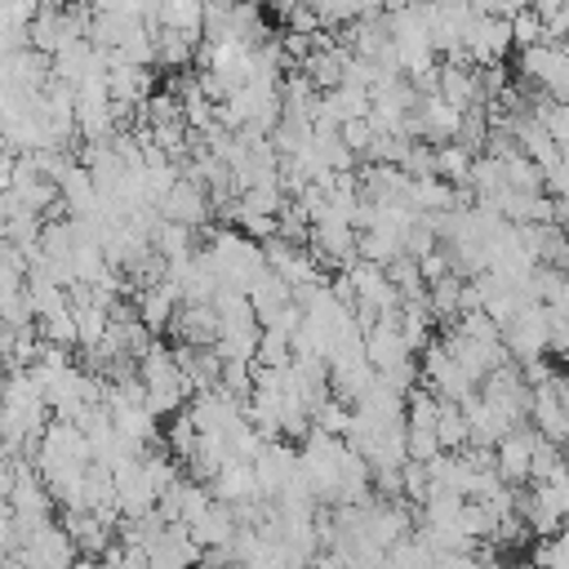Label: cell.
<instances>
[{"instance_id":"obj_1","label":"cell","mask_w":569,"mask_h":569,"mask_svg":"<svg viewBox=\"0 0 569 569\" xmlns=\"http://www.w3.org/2000/svg\"><path fill=\"white\" fill-rule=\"evenodd\" d=\"M138 378H142V391H147V405H151L156 418L182 413L191 405V396H196L187 373H182V365H178V356H173V347H164V342H151L138 356Z\"/></svg>"},{"instance_id":"obj_2","label":"cell","mask_w":569,"mask_h":569,"mask_svg":"<svg viewBox=\"0 0 569 569\" xmlns=\"http://www.w3.org/2000/svg\"><path fill=\"white\" fill-rule=\"evenodd\" d=\"M204 253H209L218 280L231 284V289H244V293L267 271V249L258 240H249L244 231H236V227H209V249Z\"/></svg>"},{"instance_id":"obj_3","label":"cell","mask_w":569,"mask_h":569,"mask_svg":"<svg viewBox=\"0 0 569 569\" xmlns=\"http://www.w3.org/2000/svg\"><path fill=\"white\" fill-rule=\"evenodd\" d=\"M418 373H422V387H431L440 400L471 405V400L480 396V382H471V378L462 373V365L449 356V347H445L440 338H431V342L422 347V365H418Z\"/></svg>"},{"instance_id":"obj_4","label":"cell","mask_w":569,"mask_h":569,"mask_svg":"<svg viewBox=\"0 0 569 569\" xmlns=\"http://www.w3.org/2000/svg\"><path fill=\"white\" fill-rule=\"evenodd\" d=\"M502 347H507V356H516L520 365L542 360V356L551 351V311H547L542 302L516 311V316L502 325Z\"/></svg>"},{"instance_id":"obj_5","label":"cell","mask_w":569,"mask_h":569,"mask_svg":"<svg viewBox=\"0 0 569 569\" xmlns=\"http://www.w3.org/2000/svg\"><path fill=\"white\" fill-rule=\"evenodd\" d=\"M373 382H378V369H373L369 356H365V338L351 342V347H342L338 356H329V391H333L338 400L356 405Z\"/></svg>"},{"instance_id":"obj_6","label":"cell","mask_w":569,"mask_h":569,"mask_svg":"<svg viewBox=\"0 0 569 569\" xmlns=\"http://www.w3.org/2000/svg\"><path fill=\"white\" fill-rule=\"evenodd\" d=\"M511 18H493V13H476L471 27H467V62L471 67H502L507 49H511Z\"/></svg>"},{"instance_id":"obj_7","label":"cell","mask_w":569,"mask_h":569,"mask_svg":"<svg viewBox=\"0 0 569 569\" xmlns=\"http://www.w3.org/2000/svg\"><path fill=\"white\" fill-rule=\"evenodd\" d=\"M542 445V436H538V427L533 422H520V427H511L498 445H493V467H498V476L507 480V485H525L529 480V467H533V449Z\"/></svg>"},{"instance_id":"obj_8","label":"cell","mask_w":569,"mask_h":569,"mask_svg":"<svg viewBox=\"0 0 569 569\" xmlns=\"http://www.w3.org/2000/svg\"><path fill=\"white\" fill-rule=\"evenodd\" d=\"M253 471H258V485H262V498H267V502L280 498L289 485L302 480V471H298V449L284 445V440H267V445L258 449V458H253Z\"/></svg>"},{"instance_id":"obj_9","label":"cell","mask_w":569,"mask_h":569,"mask_svg":"<svg viewBox=\"0 0 569 569\" xmlns=\"http://www.w3.org/2000/svg\"><path fill=\"white\" fill-rule=\"evenodd\" d=\"M133 307H138V320L151 329V338H156V333H169V325H173V316H178V307H182V289L164 276V280H156V284L133 289Z\"/></svg>"},{"instance_id":"obj_10","label":"cell","mask_w":569,"mask_h":569,"mask_svg":"<svg viewBox=\"0 0 569 569\" xmlns=\"http://www.w3.org/2000/svg\"><path fill=\"white\" fill-rule=\"evenodd\" d=\"M209 213H213V204H209V187H204V182H191V178L178 173V182H173L169 196L160 200V218L182 222V227H204Z\"/></svg>"},{"instance_id":"obj_11","label":"cell","mask_w":569,"mask_h":569,"mask_svg":"<svg viewBox=\"0 0 569 569\" xmlns=\"http://www.w3.org/2000/svg\"><path fill=\"white\" fill-rule=\"evenodd\" d=\"M436 98H445L453 111H471V107H485L480 67H471V62H445V67L436 71Z\"/></svg>"},{"instance_id":"obj_12","label":"cell","mask_w":569,"mask_h":569,"mask_svg":"<svg viewBox=\"0 0 569 569\" xmlns=\"http://www.w3.org/2000/svg\"><path fill=\"white\" fill-rule=\"evenodd\" d=\"M218 333H222V320L213 302H182L169 325V338H178V347H218Z\"/></svg>"},{"instance_id":"obj_13","label":"cell","mask_w":569,"mask_h":569,"mask_svg":"<svg viewBox=\"0 0 569 569\" xmlns=\"http://www.w3.org/2000/svg\"><path fill=\"white\" fill-rule=\"evenodd\" d=\"M9 511L22 516V520H49V516H53V493H49V485L40 480V471H36L31 458L18 462V485H13V493H9Z\"/></svg>"},{"instance_id":"obj_14","label":"cell","mask_w":569,"mask_h":569,"mask_svg":"<svg viewBox=\"0 0 569 569\" xmlns=\"http://www.w3.org/2000/svg\"><path fill=\"white\" fill-rule=\"evenodd\" d=\"M213 502V493H209V485H200L196 476H178L164 493H160V502H156V511L169 520V525H191L204 507Z\"/></svg>"},{"instance_id":"obj_15","label":"cell","mask_w":569,"mask_h":569,"mask_svg":"<svg viewBox=\"0 0 569 569\" xmlns=\"http://www.w3.org/2000/svg\"><path fill=\"white\" fill-rule=\"evenodd\" d=\"M209 493L218 498V502H227V507H253V502H267L262 498V485H258V471H253V462H227L218 476H213V485H209Z\"/></svg>"},{"instance_id":"obj_16","label":"cell","mask_w":569,"mask_h":569,"mask_svg":"<svg viewBox=\"0 0 569 569\" xmlns=\"http://www.w3.org/2000/svg\"><path fill=\"white\" fill-rule=\"evenodd\" d=\"M147 556H151L156 569H196L204 551H200V542L191 538L187 525H164L160 538L147 547Z\"/></svg>"},{"instance_id":"obj_17","label":"cell","mask_w":569,"mask_h":569,"mask_svg":"<svg viewBox=\"0 0 569 569\" xmlns=\"http://www.w3.org/2000/svg\"><path fill=\"white\" fill-rule=\"evenodd\" d=\"M62 529L71 533L76 551L89 556V560H102L116 547V529L107 520H98L93 511H62Z\"/></svg>"},{"instance_id":"obj_18","label":"cell","mask_w":569,"mask_h":569,"mask_svg":"<svg viewBox=\"0 0 569 569\" xmlns=\"http://www.w3.org/2000/svg\"><path fill=\"white\" fill-rule=\"evenodd\" d=\"M151 84H156V76L147 67H129V62H111L107 67V89H111V102L116 107L142 111L147 98H151Z\"/></svg>"},{"instance_id":"obj_19","label":"cell","mask_w":569,"mask_h":569,"mask_svg":"<svg viewBox=\"0 0 569 569\" xmlns=\"http://www.w3.org/2000/svg\"><path fill=\"white\" fill-rule=\"evenodd\" d=\"M191 538L200 542V551H213V547H231V538H236V529H240V520H236V507H227V502H209L191 525Z\"/></svg>"},{"instance_id":"obj_20","label":"cell","mask_w":569,"mask_h":569,"mask_svg":"<svg viewBox=\"0 0 569 569\" xmlns=\"http://www.w3.org/2000/svg\"><path fill=\"white\" fill-rule=\"evenodd\" d=\"M173 356H178L191 391H213L222 382V356L213 347H173Z\"/></svg>"},{"instance_id":"obj_21","label":"cell","mask_w":569,"mask_h":569,"mask_svg":"<svg viewBox=\"0 0 569 569\" xmlns=\"http://www.w3.org/2000/svg\"><path fill=\"white\" fill-rule=\"evenodd\" d=\"M249 302H253V316H258L262 325H271V320H276L284 307H293L298 298H293V289H289V284H284V280H280V276L267 267V271L253 280V289H249Z\"/></svg>"},{"instance_id":"obj_22","label":"cell","mask_w":569,"mask_h":569,"mask_svg":"<svg viewBox=\"0 0 569 569\" xmlns=\"http://www.w3.org/2000/svg\"><path fill=\"white\" fill-rule=\"evenodd\" d=\"M147 27H160V31H178V36H204V0H160L156 9V22Z\"/></svg>"},{"instance_id":"obj_23","label":"cell","mask_w":569,"mask_h":569,"mask_svg":"<svg viewBox=\"0 0 569 569\" xmlns=\"http://www.w3.org/2000/svg\"><path fill=\"white\" fill-rule=\"evenodd\" d=\"M471 169H476V151H467L462 142H440L436 147V178L458 187V191H471Z\"/></svg>"},{"instance_id":"obj_24","label":"cell","mask_w":569,"mask_h":569,"mask_svg":"<svg viewBox=\"0 0 569 569\" xmlns=\"http://www.w3.org/2000/svg\"><path fill=\"white\" fill-rule=\"evenodd\" d=\"M320 111H325L329 120H338V124L365 120V116H369V89H360V84H338V89L320 93Z\"/></svg>"},{"instance_id":"obj_25","label":"cell","mask_w":569,"mask_h":569,"mask_svg":"<svg viewBox=\"0 0 569 569\" xmlns=\"http://www.w3.org/2000/svg\"><path fill=\"white\" fill-rule=\"evenodd\" d=\"M436 440L445 453H462L471 445V427H467V409L453 400H440V418H436Z\"/></svg>"},{"instance_id":"obj_26","label":"cell","mask_w":569,"mask_h":569,"mask_svg":"<svg viewBox=\"0 0 569 569\" xmlns=\"http://www.w3.org/2000/svg\"><path fill=\"white\" fill-rule=\"evenodd\" d=\"M151 31H156V67L182 71V67H191V58L200 53L196 36H178V31H160V27H151Z\"/></svg>"},{"instance_id":"obj_27","label":"cell","mask_w":569,"mask_h":569,"mask_svg":"<svg viewBox=\"0 0 569 569\" xmlns=\"http://www.w3.org/2000/svg\"><path fill=\"white\" fill-rule=\"evenodd\" d=\"M382 569H436V551L418 533H409L382 556Z\"/></svg>"},{"instance_id":"obj_28","label":"cell","mask_w":569,"mask_h":569,"mask_svg":"<svg viewBox=\"0 0 569 569\" xmlns=\"http://www.w3.org/2000/svg\"><path fill=\"white\" fill-rule=\"evenodd\" d=\"M164 445H169V453L178 458V462H191V453H196V445H200V427H196V418L182 409V413H173V422L164 427Z\"/></svg>"},{"instance_id":"obj_29","label":"cell","mask_w":569,"mask_h":569,"mask_svg":"<svg viewBox=\"0 0 569 569\" xmlns=\"http://www.w3.org/2000/svg\"><path fill=\"white\" fill-rule=\"evenodd\" d=\"M511 40L520 44V49H533V44H551V31H547V22H542V13L529 4V9H520L516 18H511Z\"/></svg>"},{"instance_id":"obj_30","label":"cell","mask_w":569,"mask_h":569,"mask_svg":"<svg viewBox=\"0 0 569 569\" xmlns=\"http://www.w3.org/2000/svg\"><path fill=\"white\" fill-rule=\"evenodd\" d=\"M533 569H569V525L533 547Z\"/></svg>"},{"instance_id":"obj_31","label":"cell","mask_w":569,"mask_h":569,"mask_svg":"<svg viewBox=\"0 0 569 569\" xmlns=\"http://www.w3.org/2000/svg\"><path fill=\"white\" fill-rule=\"evenodd\" d=\"M311 427H320V431H329V436H342V440H347V431H351V405H347V400H338V396H329V400L316 409Z\"/></svg>"},{"instance_id":"obj_32","label":"cell","mask_w":569,"mask_h":569,"mask_svg":"<svg viewBox=\"0 0 569 569\" xmlns=\"http://www.w3.org/2000/svg\"><path fill=\"white\" fill-rule=\"evenodd\" d=\"M373 138H378V129L369 124V116H365V120H347V124H342V142H347L356 156H369Z\"/></svg>"},{"instance_id":"obj_33","label":"cell","mask_w":569,"mask_h":569,"mask_svg":"<svg viewBox=\"0 0 569 569\" xmlns=\"http://www.w3.org/2000/svg\"><path fill=\"white\" fill-rule=\"evenodd\" d=\"M18 462H22V458L0 453V502H9V493H13V485H18Z\"/></svg>"},{"instance_id":"obj_34","label":"cell","mask_w":569,"mask_h":569,"mask_svg":"<svg viewBox=\"0 0 569 569\" xmlns=\"http://www.w3.org/2000/svg\"><path fill=\"white\" fill-rule=\"evenodd\" d=\"M342 4H347V18L351 22H360L369 13H382V0H342Z\"/></svg>"},{"instance_id":"obj_35","label":"cell","mask_w":569,"mask_h":569,"mask_svg":"<svg viewBox=\"0 0 569 569\" xmlns=\"http://www.w3.org/2000/svg\"><path fill=\"white\" fill-rule=\"evenodd\" d=\"M409 4H418V0H382V9H387V13H396V9H409Z\"/></svg>"},{"instance_id":"obj_36","label":"cell","mask_w":569,"mask_h":569,"mask_svg":"<svg viewBox=\"0 0 569 569\" xmlns=\"http://www.w3.org/2000/svg\"><path fill=\"white\" fill-rule=\"evenodd\" d=\"M0 569H27V565H22L18 556H4V560H0Z\"/></svg>"}]
</instances>
